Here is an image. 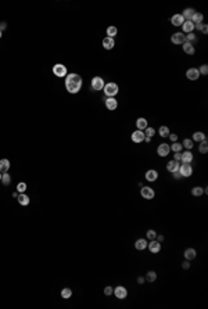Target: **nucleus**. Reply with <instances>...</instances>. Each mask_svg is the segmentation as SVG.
Returning <instances> with one entry per match:
<instances>
[{"label": "nucleus", "mask_w": 208, "mask_h": 309, "mask_svg": "<svg viewBox=\"0 0 208 309\" xmlns=\"http://www.w3.org/2000/svg\"><path fill=\"white\" fill-rule=\"evenodd\" d=\"M65 87H67V92L71 93V94H75L78 93L82 87V78L78 75V74H67V78H65Z\"/></svg>", "instance_id": "1"}, {"label": "nucleus", "mask_w": 208, "mask_h": 309, "mask_svg": "<svg viewBox=\"0 0 208 309\" xmlns=\"http://www.w3.org/2000/svg\"><path fill=\"white\" fill-rule=\"evenodd\" d=\"M104 90V94L107 96V97H114L115 94L118 93V85L114 82H110V83H106L103 87Z\"/></svg>", "instance_id": "2"}, {"label": "nucleus", "mask_w": 208, "mask_h": 309, "mask_svg": "<svg viewBox=\"0 0 208 309\" xmlns=\"http://www.w3.org/2000/svg\"><path fill=\"white\" fill-rule=\"evenodd\" d=\"M140 196H142L144 200H153V198L156 197V191H154V189L149 187V186H143V187L140 189Z\"/></svg>", "instance_id": "3"}, {"label": "nucleus", "mask_w": 208, "mask_h": 309, "mask_svg": "<svg viewBox=\"0 0 208 309\" xmlns=\"http://www.w3.org/2000/svg\"><path fill=\"white\" fill-rule=\"evenodd\" d=\"M53 74L59 78H64V76H67V67L62 64H55L53 67Z\"/></svg>", "instance_id": "4"}, {"label": "nucleus", "mask_w": 208, "mask_h": 309, "mask_svg": "<svg viewBox=\"0 0 208 309\" xmlns=\"http://www.w3.org/2000/svg\"><path fill=\"white\" fill-rule=\"evenodd\" d=\"M179 172L182 175V178H189V176H192V173H193V168L190 164H185V162H183V164L179 166Z\"/></svg>", "instance_id": "5"}, {"label": "nucleus", "mask_w": 208, "mask_h": 309, "mask_svg": "<svg viewBox=\"0 0 208 309\" xmlns=\"http://www.w3.org/2000/svg\"><path fill=\"white\" fill-rule=\"evenodd\" d=\"M171 42H172L173 44H183V43L186 42V35L182 32L173 33L172 36H171Z\"/></svg>", "instance_id": "6"}, {"label": "nucleus", "mask_w": 208, "mask_h": 309, "mask_svg": "<svg viewBox=\"0 0 208 309\" xmlns=\"http://www.w3.org/2000/svg\"><path fill=\"white\" fill-rule=\"evenodd\" d=\"M112 294H114L118 299H125L128 297V290L125 288L124 286H118V287L114 288V293Z\"/></svg>", "instance_id": "7"}, {"label": "nucleus", "mask_w": 208, "mask_h": 309, "mask_svg": "<svg viewBox=\"0 0 208 309\" xmlns=\"http://www.w3.org/2000/svg\"><path fill=\"white\" fill-rule=\"evenodd\" d=\"M104 81L103 78H100V76H94L93 79H92V89L93 90H101L104 87Z\"/></svg>", "instance_id": "8"}, {"label": "nucleus", "mask_w": 208, "mask_h": 309, "mask_svg": "<svg viewBox=\"0 0 208 309\" xmlns=\"http://www.w3.org/2000/svg\"><path fill=\"white\" fill-rule=\"evenodd\" d=\"M147 247H149V250L151 254H158L159 251H161V243H158L157 240H150Z\"/></svg>", "instance_id": "9"}, {"label": "nucleus", "mask_w": 208, "mask_h": 309, "mask_svg": "<svg viewBox=\"0 0 208 309\" xmlns=\"http://www.w3.org/2000/svg\"><path fill=\"white\" fill-rule=\"evenodd\" d=\"M169 151H171V148H169V144H166V143H161L157 148V154L159 157H166L169 154Z\"/></svg>", "instance_id": "10"}, {"label": "nucleus", "mask_w": 208, "mask_h": 309, "mask_svg": "<svg viewBox=\"0 0 208 309\" xmlns=\"http://www.w3.org/2000/svg\"><path fill=\"white\" fill-rule=\"evenodd\" d=\"M186 78H187L189 81H197V79L200 78L198 69L197 68H189L187 71H186Z\"/></svg>", "instance_id": "11"}, {"label": "nucleus", "mask_w": 208, "mask_h": 309, "mask_svg": "<svg viewBox=\"0 0 208 309\" xmlns=\"http://www.w3.org/2000/svg\"><path fill=\"white\" fill-rule=\"evenodd\" d=\"M130 139H132V142L133 143H142L144 140V132L143 130H135L133 133H132V136H130Z\"/></svg>", "instance_id": "12"}, {"label": "nucleus", "mask_w": 208, "mask_h": 309, "mask_svg": "<svg viewBox=\"0 0 208 309\" xmlns=\"http://www.w3.org/2000/svg\"><path fill=\"white\" fill-rule=\"evenodd\" d=\"M171 22H172L173 26H182L183 22H185V18L182 17V14H175L171 18Z\"/></svg>", "instance_id": "13"}, {"label": "nucleus", "mask_w": 208, "mask_h": 309, "mask_svg": "<svg viewBox=\"0 0 208 309\" xmlns=\"http://www.w3.org/2000/svg\"><path fill=\"white\" fill-rule=\"evenodd\" d=\"M106 107H107L110 111H114V110L118 107V101L114 99V97H107V99H106Z\"/></svg>", "instance_id": "14"}, {"label": "nucleus", "mask_w": 208, "mask_h": 309, "mask_svg": "<svg viewBox=\"0 0 208 309\" xmlns=\"http://www.w3.org/2000/svg\"><path fill=\"white\" fill-rule=\"evenodd\" d=\"M103 46H104V49L106 50H111V49H114V46H115V40H114V38H104L103 39Z\"/></svg>", "instance_id": "15"}, {"label": "nucleus", "mask_w": 208, "mask_h": 309, "mask_svg": "<svg viewBox=\"0 0 208 309\" xmlns=\"http://www.w3.org/2000/svg\"><path fill=\"white\" fill-rule=\"evenodd\" d=\"M157 179H158V172H157L156 169H149V171L146 172V180L156 182Z\"/></svg>", "instance_id": "16"}, {"label": "nucleus", "mask_w": 208, "mask_h": 309, "mask_svg": "<svg viewBox=\"0 0 208 309\" xmlns=\"http://www.w3.org/2000/svg\"><path fill=\"white\" fill-rule=\"evenodd\" d=\"M182 29H183L182 33H192L194 31V24L192 21H185L182 25Z\"/></svg>", "instance_id": "17"}, {"label": "nucleus", "mask_w": 208, "mask_h": 309, "mask_svg": "<svg viewBox=\"0 0 208 309\" xmlns=\"http://www.w3.org/2000/svg\"><path fill=\"white\" fill-rule=\"evenodd\" d=\"M147 240L146 238H139V240H136V243H135V248L139 251H143L147 248Z\"/></svg>", "instance_id": "18"}, {"label": "nucleus", "mask_w": 208, "mask_h": 309, "mask_svg": "<svg viewBox=\"0 0 208 309\" xmlns=\"http://www.w3.org/2000/svg\"><path fill=\"white\" fill-rule=\"evenodd\" d=\"M194 8H192V7H189V8H185V11L182 13V17L185 18V21H192V17L194 15Z\"/></svg>", "instance_id": "19"}, {"label": "nucleus", "mask_w": 208, "mask_h": 309, "mask_svg": "<svg viewBox=\"0 0 208 309\" xmlns=\"http://www.w3.org/2000/svg\"><path fill=\"white\" fill-rule=\"evenodd\" d=\"M182 46H183V51H185L186 54H189V56H192V54H194V53H196V49H194V46H193L192 43L185 42Z\"/></svg>", "instance_id": "20"}, {"label": "nucleus", "mask_w": 208, "mask_h": 309, "mask_svg": "<svg viewBox=\"0 0 208 309\" xmlns=\"http://www.w3.org/2000/svg\"><path fill=\"white\" fill-rule=\"evenodd\" d=\"M193 161V153L190 150H186L185 153H182V162L185 164H190Z\"/></svg>", "instance_id": "21"}, {"label": "nucleus", "mask_w": 208, "mask_h": 309, "mask_svg": "<svg viewBox=\"0 0 208 309\" xmlns=\"http://www.w3.org/2000/svg\"><path fill=\"white\" fill-rule=\"evenodd\" d=\"M10 169V161L8 159H0V173H6Z\"/></svg>", "instance_id": "22"}, {"label": "nucleus", "mask_w": 208, "mask_h": 309, "mask_svg": "<svg viewBox=\"0 0 208 309\" xmlns=\"http://www.w3.org/2000/svg\"><path fill=\"white\" fill-rule=\"evenodd\" d=\"M179 166H180V164H179L178 161H175V159H172V161H169L168 164H166V169H168L169 172L179 171Z\"/></svg>", "instance_id": "23"}, {"label": "nucleus", "mask_w": 208, "mask_h": 309, "mask_svg": "<svg viewBox=\"0 0 208 309\" xmlns=\"http://www.w3.org/2000/svg\"><path fill=\"white\" fill-rule=\"evenodd\" d=\"M147 125H149V122H147L146 118H139L136 121V128L137 130H144V129L147 128Z\"/></svg>", "instance_id": "24"}, {"label": "nucleus", "mask_w": 208, "mask_h": 309, "mask_svg": "<svg viewBox=\"0 0 208 309\" xmlns=\"http://www.w3.org/2000/svg\"><path fill=\"white\" fill-rule=\"evenodd\" d=\"M193 142H197V143H200V142H203V140H207L205 139V135L203 133V132H194L193 133V139H192Z\"/></svg>", "instance_id": "25"}, {"label": "nucleus", "mask_w": 208, "mask_h": 309, "mask_svg": "<svg viewBox=\"0 0 208 309\" xmlns=\"http://www.w3.org/2000/svg\"><path fill=\"white\" fill-rule=\"evenodd\" d=\"M203 20H204V15H203L201 13H198V11H196L194 15L192 17V22L194 24V25H196V24H201Z\"/></svg>", "instance_id": "26"}, {"label": "nucleus", "mask_w": 208, "mask_h": 309, "mask_svg": "<svg viewBox=\"0 0 208 309\" xmlns=\"http://www.w3.org/2000/svg\"><path fill=\"white\" fill-rule=\"evenodd\" d=\"M18 202H20L21 205H28L29 204V197L26 196V194H24V193H21V194H18Z\"/></svg>", "instance_id": "27"}, {"label": "nucleus", "mask_w": 208, "mask_h": 309, "mask_svg": "<svg viewBox=\"0 0 208 309\" xmlns=\"http://www.w3.org/2000/svg\"><path fill=\"white\" fill-rule=\"evenodd\" d=\"M185 258L187 261H192L196 258V250L194 248H187V250L185 251Z\"/></svg>", "instance_id": "28"}, {"label": "nucleus", "mask_w": 208, "mask_h": 309, "mask_svg": "<svg viewBox=\"0 0 208 309\" xmlns=\"http://www.w3.org/2000/svg\"><path fill=\"white\" fill-rule=\"evenodd\" d=\"M198 151L201 153V154H207V153H208V142H207V140H203V142H200V146H198Z\"/></svg>", "instance_id": "29"}, {"label": "nucleus", "mask_w": 208, "mask_h": 309, "mask_svg": "<svg viewBox=\"0 0 208 309\" xmlns=\"http://www.w3.org/2000/svg\"><path fill=\"white\" fill-rule=\"evenodd\" d=\"M169 148H171L173 153H180L182 151V148H183V146H182V143L175 142V143H172V144L169 146Z\"/></svg>", "instance_id": "30"}, {"label": "nucleus", "mask_w": 208, "mask_h": 309, "mask_svg": "<svg viewBox=\"0 0 208 309\" xmlns=\"http://www.w3.org/2000/svg\"><path fill=\"white\" fill-rule=\"evenodd\" d=\"M203 193H204V189L200 187V186H196V187L192 189V196H194V197H201Z\"/></svg>", "instance_id": "31"}, {"label": "nucleus", "mask_w": 208, "mask_h": 309, "mask_svg": "<svg viewBox=\"0 0 208 309\" xmlns=\"http://www.w3.org/2000/svg\"><path fill=\"white\" fill-rule=\"evenodd\" d=\"M144 279H146L147 281H150V283H153V281L157 280V273L154 272V270H150V272H147V274H146Z\"/></svg>", "instance_id": "32"}, {"label": "nucleus", "mask_w": 208, "mask_h": 309, "mask_svg": "<svg viewBox=\"0 0 208 309\" xmlns=\"http://www.w3.org/2000/svg\"><path fill=\"white\" fill-rule=\"evenodd\" d=\"M158 133H159V136H161V137H168L171 132H169L168 126H161V128L158 129Z\"/></svg>", "instance_id": "33"}, {"label": "nucleus", "mask_w": 208, "mask_h": 309, "mask_svg": "<svg viewBox=\"0 0 208 309\" xmlns=\"http://www.w3.org/2000/svg\"><path fill=\"white\" fill-rule=\"evenodd\" d=\"M117 32H118L117 26H108L107 28V36L108 38H114L115 35H117Z\"/></svg>", "instance_id": "34"}, {"label": "nucleus", "mask_w": 208, "mask_h": 309, "mask_svg": "<svg viewBox=\"0 0 208 309\" xmlns=\"http://www.w3.org/2000/svg\"><path fill=\"white\" fill-rule=\"evenodd\" d=\"M182 146L186 148V150H192L193 148V140L192 139H185L182 143Z\"/></svg>", "instance_id": "35"}, {"label": "nucleus", "mask_w": 208, "mask_h": 309, "mask_svg": "<svg viewBox=\"0 0 208 309\" xmlns=\"http://www.w3.org/2000/svg\"><path fill=\"white\" fill-rule=\"evenodd\" d=\"M2 182H3V184L4 186H8V184H10V182H11V176L8 173H3L2 175Z\"/></svg>", "instance_id": "36"}, {"label": "nucleus", "mask_w": 208, "mask_h": 309, "mask_svg": "<svg viewBox=\"0 0 208 309\" xmlns=\"http://www.w3.org/2000/svg\"><path fill=\"white\" fill-rule=\"evenodd\" d=\"M71 295H72L71 288H68V287H67V288H62V291H61V297H62V298H64V299H68Z\"/></svg>", "instance_id": "37"}, {"label": "nucleus", "mask_w": 208, "mask_h": 309, "mask_svg": "<svg viewBox=\"0 0 208 309\" xmlns=\"http://www.w3.org/2000/svg\"><path fill=\"white\" fill-rule=\"evenodd\" d=\"M146 237L149 238V240H156V237H157V232H156V230H153V229H150V230H147Z\"/></svg>", "instance_id": "38"}, {"label": "nucleus", "mask_w": 208, "mask_h": 309, "mask_svg": "<svg viewBox=\"0 0 208 309\" xmlns=\"http://www.w3.org/2000/svg\"><path fill=\"white\" fill-rule=\"evenodd\" d=\"M143 132H144V136H147V137H153V136L156 135V130H154L153 128H149V126H147Z\"/></svg>", "instance_id": "39"}, {"label": "nucleus", "mask_w": 208, "mask_h": 309, "mask_svg": "<svg viewBox=\"0 0 208 309\" xmlns=\"http://www.w3.org/2000/svg\"><path fill=\"white\" fill-rule=\"evenodd\" d=\"M196 40H197V38H196L194 33H193V32H192V33H187V36H186V42H187V43H192V44H193Z\"/></svg>", "instance_id": "40"}, {"label": "nucleus", "mask_w": 208, "mask_h": 309, "mask_svg": "<svg viewBox=\"0 0 208 309\" xmlns=\"http://www.w3.org/2000/svg\"><path fill=\"white\" fill-rule=\"evenodd\" d=\"M25 190H26V183H18L17 184V191L18 193H25Z\"/></svg>", "instance_id": "41"}, {"label": "nucleus", "mask_w": 208, "mask_h": 309, "mask_svg": "<svg viewBox=\"0 0 208 309\" xmlns=\"http://www.w3.org/2000/svg\"><path fill=\"white\" fill-rule=\"evenodd\" d=\"M198 72L201 74V75H207V74H208V65H207V64H204V65L200 67V69H198Z\"/></svg>", "instance_id": "42"}, {"label": "nucleus", "mask_w": 208, "mask_h": 309, "mask_svg": "<svg viewBox=\"0 0 208 309\" xmlns=\"http://www.w3.org/2000/svg\"><path fill=\"white\" fill-rule=\"evenodd\" d=\"M112 293H114V288H112L111 286H107L106 288H104V294H106V295H111Z\"/></svg>", "instance_id": "43"}, {"label": "nucleus", "mask_w": 208, "mask_h": 309, "mask_svg": "<svg viewBox=\"0 0 208 309\" xmlns=\"http://www.w3.org/2000/svg\"><path fill=\"white\" fill-rule=\"evenodd\" d=\"M169 140H171V142L172 143H175V142H178V135H175V133H169Z\"/></svg>", "instance_id": "44"}, {"label": "nucleus", "mask_w": 208, "mask_h": 309, "mask_svg": "<svg viewBox=\"0 0 208 309\" xmlns=\"http://www.w3.org/2000/svg\"><path fill=\"white\" fill-rule=\"evenodd\" d=\"M173 159L175 161H182V153H175V155H173Z\"/></svg>", "instance_id": "45"}, {"label": "nucleus", "mask_w": 208, "mask_h": 309, "mask_svg": "<svg viewBox=\"0 0 208 309\" xmlns=\"http://www.w3.org/2000/svg\"><path fill=\"white\" fill-rule=\"evenodd\" d=\"M182 268H183V269H186V270H187V269H190V261H187V259H186L185 262L182 263Z\"/></svg>", "instance_id": "46"}, {"label": "nucleus", "mask_w": 208, "mask_h": 309, "mask_svg": "<svg viewBox=\"0 0 208 309\" xmlns=\"http://www.w3.org/2000/svg\"><path fill=\"white\" fill-rule=\"evenodd\" d=\"M172 176H173L175 179H182V175H180V172H179V171L172 172Z\"/></svg>", "instance_id": "47"}, {"label": "nucleus", "mask_w": 208, "mask_h": 309, "mask_svg": "<svg viewBox=\"0 0 208 309\" xmlns=\"http://www.w3.org/2000/svg\"><path fill=\"white\" fill-rule=\"evenodd\" d=\"M200 31H201L204 35H207V33H208V26L205 25V24H203V26H201V29H200Z\"/></svg>", "instance_id": "48"}, {"label": "nucleus", "mask_w": 208, "mask_h": 309, "mask_svg": "<svg viewBox=\"0 0 208 309\" xmlns=\"http://www.w3.org/2000/svg\"><path fill=\"white\" fill-rule=\"evenodd\" d=\"M156 240L158 241V243H163V241H164V236H161V234H157Z\"/></svg>", "instance_id": "49"}, {"label": "nucleus", "mask_w": 208, "mask_h": 309, "mask_svg": "<svg viewBox=\"0 0 208 309\" xmlns=\"http://www.w3.org/2000/svg\"><path fill=\"white\" fill-rule=\"evenodd\" d=\"M144 280H146V279H144L143 276H139V277H137V283H139V284H143V283H144Z\"/></svg>", "instance_id": "50"}, {"label": "nucleus", "mask_w": 208, "mask_h": 309, "mask_svg": "<svg viewBox=\"0 0 208 309\" xmlns=\"http://www.w3.org/2000/svg\"><path fill=\"white\" fill-rule=\"evenodd\" d=\"M6 26H7V25H6V22H2V24H0V31L6 29Z\"/></svg>", "instance_id": "51"}, {"label": "nucleus", "mask_w": 208, "mask_h": 309, "mask_svg": "<svg viewBox=\"0 0 208 309\" xmlns=\"http://www.w3.org/2000/svg\"><path fill=\"white\" fill-rule=\"evenodd\" d=\"M143 142L150 143V142H151V137H147V136H144V140H143Z\"/></svg>", "instance_id": "52"}, {"label": "nucleus", "mask_w": 208, "mask_h": 309, "mask_svg": "<svg viewBox=\"0 0 208 309\" xmlns=\"http://www.w3.org/2000/svg\"><path fill=\"white\" fill-rule=\"evenodd\" d=\"M13 197H14V198L18 197V191H14V193H13Z\"/></svg>", "instance_id": "53"}, {"label": "nucleus", "mask_w": 208, "mask_h": 309, "mask_svg": "<svg viewBox=\"0 0 208 309\" xmlns=\"http://www.w3.org/2000/svg\"><path fill=\"white\" fill-rule=\"evenodd\" d=\"M2 36H3V31H0V39H2Z\"/></svg>", "instance_id": "54"}, {"label": "nucleus", "mask_w": 208, "mask_h": 309, "mask_svg": "<svg viewBox=\"0 0 208 309\" xmlns=\"http://www.w3.org/2000/svg\"><path fill=\"white\" fill-rule=\"evenodd\" d=\"M0 180H2V173H0Z\"/></svg>", "instance_id": "55"}]
</instances>
